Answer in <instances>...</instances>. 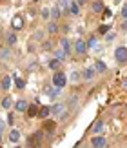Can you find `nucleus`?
I'll return each mask as SVG.
<instances>
[{
	"label": "nucleus",
	"instance_id": "nucleus-4",
	"mask_svg": "<svg viewBox=\"0 0 127 148\" xmlns=\"http://www.w3.org/2000/svg\"><path fill=\"white\" fill-rule=\"evenodd\" d=\"M87 49H89V44L85 42V40H82V38H78V40L74 42V51H76L78 55H84Z\"/></svg>",
	"mask_w": 127,
	"mask_h": 148
},
{
	"label": "nucleus",
	"instance_id": "nucleus-35",
	"mask_svg": "<svg viewBox=\"0 0 127 148\" xmlns=\"http://www.w3.org/2000/svg\"><path fill=\"white\" fill-rule=\"evenodd\" d=\"M122 29H124V31H127V22H124V26H122Z\"/></svg>",
	"mask_w": 127,
	"mask_h": 148
},
{
	"label": "nucleus",
	"instance_id": "nucleus-36",
	"mask_svg": "<svg viewBox=\"0 0 127 148\" xmlns=\"http://www.w3.org/2000/svg\"><path fill=\"white\" fill-rule=\"evenodd\" d=\"M33 2H40V0H33Z\"/></svg>",
	"mask_w": 127,
	"mask_h": 148
},
{
	"label": "nucleus",
	"instance_id": "nucleus-19",
	"mask_svg": "<svg viewBox=\"0 0 127 148\" xmlns=\"http://www.w3.org/2000/svg\"><path fill=\"white\" fill-rule=\"evenodd\" d=\"M66 55H67V51L63 49V48H62V49H56V51H55V57H56L58 60H66Z\"/></svg>",
	"mask_w": 127,
	"mask_h": 148
},
{
	"label": "nucleus",
	"instance_id": "nucleus-13",
	"mask_svg": "<svg viewBox=\"0 0 127 148\" xmlns=\"http://www.w3.org/2000/svg\"><path fill=\"white\" fill-rule=\"evenodd\" d=\"M95 75H96V68H95V70H93V68H87V70L84 71V79H85V81H93Z\"/></svg>",
	"mask_w": 127,
	"mask_h": 148
},
{
	"label": "nucleus",
	"instance_id": "nucleus-23",
	"mask_svg": "<svg viewBox=\"0 0 127 148\" xmlns=\"http://www.w3.org/2000/svg\"><path fill=\"white\" fill-rule=\"evenodd\" d=\"M60 62H62V60H58V59H53V60L49 62V68H51V70H58V68H60Z\"/></svg>",
	"mask_w": 127,
	"mask_h": 148
},
{
	"label": "nucleus",
	"instance_id": "nucleus-11",
	"mask_svg": "<svg viewBox=\"0 0 127 148\" xmlns=\"http://www.w3.org/2000/svg\"><path fill=\"white\" fill-rule=\"evenodd\" d=\"M38 112H40V108L36 104H29V108H27V117H38Z\"/></svg>",
	"mask_w": 127,
	"mask_h": 148
},
{
	"label": "nucleus",
	"instance_id": "nucleus-15",
	"mask_svg": "<svg viewBox=\"0 0 127 148\" xmlns=\"http://www.w3.org/2000/svg\"><path fill=\"white\" fill-rule=\"evenodd\" d=\"M49 113H51V108L42 106V108H40V112H38V117H40V119H47Z\"/></svg>",
	"mask_w": 127,
	"mask_h": 148
},
{
	"label": "nucleus",
	"instance_id": "nucleus-9",
	"mask_svg": "<svg viewBox=\"0 0 127 148\" xmlns=\"http://www.w3.org/2000/svg\"><path fill=\"white\" fill-rule=\"evenodd\" d=\"M91 145H93L95 148H103V146H107V141L103 137H95L93 141H91Z\"/></svg>",
	"mask_w": 127,
	"mask_h": 148
},
{
	"label": "nucleus",
	"instance_id": "nucleus-33",
	"mask_svg": "<svg viewBox=\"0 0 127 148\" xmlns=\"http://www.w3.org/2000/svg\"><path fill=\"white\" fill-rule=\"evenodd\" d=\"M7 123H9V124H13V123H15V117H13V113H9V117H7Z\"/></svg>",
	"mask_w": 127,
	"mask_h": 148
},
{
	"label": "nucleus",
	"instance_id": "nucleus-22",
	"mask_svg": "<svg viewBox=\"0 0 127 148\" xmlns=\"http://www.w3.org/2000/svg\"><path fill=\"white\" fill-rule=\"evenodd\" d=\"M11 104H13V99H11V97H4L2 99V108H4V110L11 108Z\"/></svg>",
	"mask_w": 127,
	"mask_h": 148
},
{
	"label": "nucleus",
	"instance_id": "nucleus-1",
	"mask_svg": "<svg viewBox=\"0 0 127 148\" xmlns=\"http://www.w3.org/2000/svg\"><path fill=\"white\" fill-rule=\"evenodd\" d=\"M66 84H67V77H66V73L56 70V71H55V75H53V86H55V88H63Z\"/></svg>",
	"mask_w": 127,
	"mask_h": 148
},
{
	"label": "nucleus",
	"instance_id": "nucleus-5",
	"mask_svg": "<svg viewBox=\"0 0 127 148\" xmlns=\"http://www.w3.org/2000/svg\"><path fill=\"white\" fill-rule=\"evenodd\" d=\"M11 27H13L15 31L24 29V18H22L20 15H15V16H13V20H11Z\"/></svg>",
	"mask_w": 127,
	"mask_h": 148
},
{
	"label": "nucleus",
	"instance_id": "nucleus-16",
	"mask_svg": "<svg viewBox=\"0 0 127 148\" xmlns=\"http://www.w3.org/2000/svg\"><path fill=\"white\" fill-rule=\"evenodd\" d=\"M51 16H53V18H55V20H58V18H60V16H62V9L58 8V5H55V8H53V9H51Z\"/></svg>",
	"mask_w": 127,
	"mask_h": 148
},
{
	"label": "nucleus",
	"instance_id": "nucleus-25",
	"mask_svg": "<svg viewBox=\"0 0 127 148\" xmlns=\"http://www.w3.org/2000/svg\"><path fill=\"white\" fill-rule=\"evenodd\" d=\"M60 44H62V48L66 49L67 53H71V44H69V40H67V38H63V40H62Z\"/></svg>",
	"mask_w": 127,
	"mask_h": 148
},
{
	"label": "nucleus",
	"instance_id": "nucleus-7",
	"mask_svg": "<svg viewBox=\"0 0 127 148\" xmlns=\"http://www.w3.org/2000/svg\"><path fill=\"white\" fill-rule=\"evenodd\" d=\"M11 84H13V79H11L9 75H4L2 77V92H7V90L11 88Z\"/></svg>",
	"mask_w": 127,
	"mask_h": 148
},
{
	"label": "nucleus",
	"instance_id": "nucleus-24",
	"mask_svg": "<svg viewBox=\"0 0 127 148\" xmlns=\"http://www.w3.org/2000/svg\"><path fill=\"white\" fill-rule=\"evenodd\" d=\"M93 132H95V134H100V132H103V123H102V121H98V123L95 124Z\"/></svg>",
	"mask_w": 127,
	"mask_h": 148
},
{
	"label": "nucleus",
	"instance_id": "nucleus-10",
	"mask_svg": "<svg viewBox=\"0 0 127 148\" xmlns=\"http://www.w3.org/2000/svg\"><path fill=\"white\" fill-rule=\"evenodd\" d=\"M91 9H93V13H102V11H105V8H103V2H102V0H96V2H93Z\"/></svg>",
	"mask_w": 127,
	"mask_h": 148
},
{
	"label": "nucleus",
	"instance_id": "nucleus-26",
	"mask_svg": "<svg viewBox=\"0 0 127 148\" xmlns=\"http://www.w3.org/2000/svg\"><path fill=\"white\" fill-rule=\"evenodd\" d=\"M95 68H96V71H100V73L107 70V68H105V64H103V62H100V60L96 62V66H95Z\"/></svg>",
	"mask_w": 127,
	"mask_h": 148
},
{
	"label": "nucleus",
	"instance_id": "nucleus-28",
	"mask_svg": "<svg viewBox=\"0 0 127 148\" xmlns=\"http://www.w3.org/2000/svg\"><path fill=\"white\" fill-rule=\"evenodd\" d=\"M42 48H44V49H45V51H49V49H51V48H53V44H51V40H45V42H44V44H42Z\"/></svg>",
	"mask_w": 127,
	"mask_h": 148
},
{
	"label": "nucleus",
	"instance_id": "nucleus-20",
	"mask_svg": "<svg viewBox=\"0 0 127 148\" xmlns=\"http://www.w3.org/2000/svg\"><path fill=\"white\" fill-rule=\"evenodd\" d=\"M58 5L60 9H63V11H69V5H71V2H69V0H58Z\"/></svg>",
	"mask_w": 127,
	"mask_h": 148
},
{
	"label": "nucleus",
	"instance_id": "nucleus-29",
	"mask_svg": "<svg viewBox=\"0 0 127 148\" xmlns=\"http://www.w3.org/2000/svg\"><path fill=\"white\" fill-rule=\"evenodd\" d=\"M51 16V9H42V18H49Z\"/></svg>",
	"mask_w": 127,
	"mask_h": 148
},
{
	"label": "nucleus",
	"instance_id": "nucleus-21",
	"mask_svg": "<svg viewBox=\"0 0 127 148\" xmlns=\"http://www.w3.org/2000/svg\"><path fill=\"white\" fill-rule=\"evenodd\" d=\"M9 57H11V49H9L7 46H4V48H2V60H4V62L9 60Z\"/></svg>",
	"mask_w": 127,
	"mask_h": 148
},
{
	"label": "nucleus",
	"instance_id": "nucleus-2",
	"mask_svg": "<svg viewBox=\"0 0 127 148\" xmlns=\"http://www.w3.org/2000/svg\"><path fill=\"white\" fill-rule=\"evenodd\" d=\"M51 113L56 117H62V119H66L67 117V106L63 104V102H56V104L51 108Z\"/></svg>",
	"mask_w": 127,
	"mask_h": 148
},
{
	"label": "nucleus",
	"instance_id": "nucleus-12",
	"mask_svg": "<svg viewBox=\"0 0 127 148\" xmlns=\"http://www.w3.org/2000/svg\"><path fill=\"white\" fill-rule=\"evenodd\" d=\"M16 42H18V38H16V35H15L13 31L5 35V44H7V46H15Z\"/></svg>",
	"mask_w": 127,
	"mask_h": 148
},
{
	"label": "nucleus",
	"instance_id": "nucleus-17",
	"mask_svg": "<svg viewBox=\"0 0 127 148\" xmlns=\"http://www.w3.org/2000/svg\"><path fill=\"white\" fill-rule=\"evenodd\" d=\"M18 139H20L18 130H11V132H9V141H11V143H16Z\"/></svg>",
	"mask_w": 127,
	"mask_h": 148
},
{
	"label": "nucleus",
	"instance_id": "nucleus-34",
	"mask_svg": "<svg viewBox=\"0 0 127 148\" xmlns=\"http://www.w3.org/2000/svg\"><path fill=\"white\" fill-rule=\"evenodd\" d=\"M71 79H73V81H78V79H80V75H78V73H76V71H74V73H73V75H71Z\"/></svg>",
	"mask_w": 127,
	"mask_h": 148
},
{
	"label": "nucleus",
	"instance_id": "nucleus-30",
	"mask_svg": "<svg viewBox=\"0 0 127 148\" xmlns=\"http://www.w3.org/2000/svg\"><path fill=\"white\" fill-rule=\"evenodd\" d=\"M15 81H16V86H18L20 90H22V88H26V82L22 81V79H15Z\"/></svg>",
	"mask_w": 127,
	"mask_h": 148
},
{
	"label": "nucleus",
	"instance_id": "nucleus-32",
	"mask_svg": "<svg viewBox=\"0 0 127 148\" xmlns=\"http://www.w3.org/2000/svg\"><path fill=\"white\" fill-rule=\"evenodd\" d=\"M122 16H124V18H127V4L122 8Z\"/></svg>",
	"mask_w": 127,
	"mask_h": 148
},
{
	"label": "nucleus",
	"instance_id": "nucleus-6",
	"mask_svg": "<svg viewBox=\"0 0 127 148\" xmlns=\"http://www.w3.org/2000/svg\"><path fill=\"white\" fill-rule=\"evenodd\" d=\"M15 108H16V112H27L29 104H27L26 99H18V101H16V104H15Z\"/></svg>",
	"mask_w": 127,
	"mask_h": 148
},
{
	"label": "nucleus",
	"instance_id": "nucleus-37",
	"mask_svg": "<svg viewBox=\"0 0 127 148\" xmlns=\"http://www.w3.org/2000/svg\"><path fill=\"white\" fill-rule=\"evenodd\" d=\"M114 2H120V0H114Z\"/></svg>",
	"mask_w": 127,
	"mask_h": 148
},
{
	"label": "nucleus",
	"instance_id": "nucleus-31",
	"mask_svg": "<svg viewBox=\"0 0 127 148\" xmlns=\"http://www.w3.org/2000/svg\"><path fill=\"white\" fill-rule=\"evenodd\" d=\"M87 44H89V48H95V46H96V38H95V37H93V38H89V42H87Z\"/></svg>",
	"mask_w": 127,
	"mask_h": 148
},
{
	"label": "nucleus",
	"instance_id": "nucleus-27",
	"mask_svg": "<svg viewBox=\"0 0 127 148\" xmlns=\"http://www.w3.org/2000/svg\"><path fill=\"white\" fill-rule=\"evenodd\" d=\"M109 31V26H105V24H103V26H100V27H98V33H100V35H105V33Z\"/></svg>",
	"mask_w": 127,
	"mask_h": 148
},
{
	"label": "nucleus",
	"instance_id": "nucleus-14",
	"mask_svg": "<svg viewBox=\"0 0 127 148\" xmlns=\"http://www.w3.org/2000/svg\"><path fill=\"white\" fill-rule=\"evenodd\" d=\"M69 15H80V4L78 2H71V5H69Z\"/></svg>",
	"mask_w": 127,
	"mask_h": 148
},
{
	"label": "nucleus",
	"instance_id": "nucleus-3",
	"mask_svg": "<svg viewBox=\"0 0 127 148\" xmlns=\"http://www.w3.org/2000/svg\"><path fill=\"white\" fill-rule=\"evenodd\" d=\"M114 59H116V62H120V64H125L127 62V48H124V46L116 48V51H114Z\"/></svg>",
	"mask_w": 127,
	"mask_h": 148
},
{
	"label": "nucleus",
	"instance_id": "nucleus-18",
	"mask_svg": "<svg viewBox=\"0 0 127 148\" xmlns=\"http://www.w3.org/2000/svg\"><path fill=\"white\" fill-rule=\"evenodd\" d=\"M55 128H56V123L55 121H45L44 126H42V130H49V132H53Z\"/></svg>",
	"mask_w": 127,
	"mask_h": 148
},
{
	"label": "nucleus",
	"instance_id": "nucleus-8",
	"mask_svg": "<svg viewBox=\"0 0 127 148\" xmlns=\"http://www.w3.org/2000/svg\"><path fill=\"white\" fill-rule=\"evenodd\" d=\"M58 29H60V26H58V22H56V20H53V22H49V24H47V33H49V35L58 33Z\"/></svg>",
	"mask_w": 127,
	"mask_h": 148
}]
</instances>
